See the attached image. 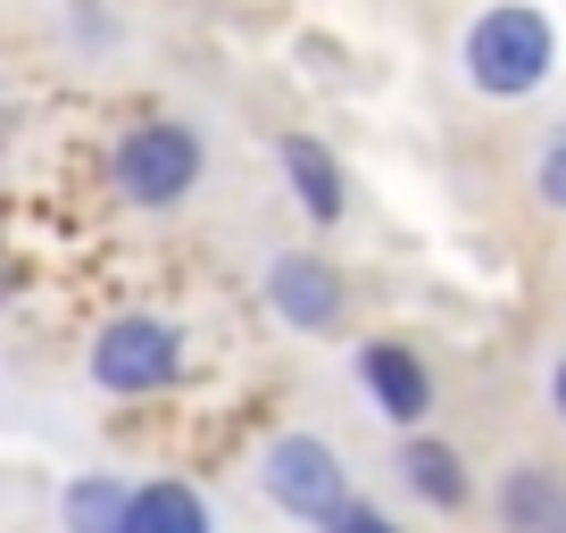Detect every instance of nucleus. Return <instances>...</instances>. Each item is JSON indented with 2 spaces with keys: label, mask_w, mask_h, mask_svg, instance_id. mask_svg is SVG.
I'll list each match as a JSON object with an SVG mask.
<instances>
[{
  "label": "nucleus",
  "mask_w": 566,
  "mask_h": 533,
  "mask_svg": "<svg viewBox=\"0 0 566 533\" xmlns=\"http://www.w3.org/2000/svg\"><path fill=\"white\" fill-rule=\"evenodd\" d=\"M459 75L483 101H533L558 75V25L542 0H483L459 34Z\"/></svg>",
  "instance_id": "nucleus-1"
},
{
  "label": "nucleus",
  "mask_w": 566,
  "mask_h": 533,
  "mask_svg": "<svg viewBox=\"0 0 566 533\" xmlns=\"http://www.w3.org/2000/svg\"><path fill=\"white\" fill-rule=\"evenodd\" d=\"M200 167H209V150H200V134L184 117H142L108 143V192L125 209H176L200 184Z\"/></svg>",
  "instance_id": "nucleus-2"
},
{
  "label": "nucleus",
  "mask_w": 566,
  "mask_h": 533,
  "mask_svg": "<svg viewBox=\"0 0 566 533\" xmlns=\"http://www.w3.org/2000/svg\"><path fill=\"white\" fill-rule=\"evenodd\" d=\"M84 367L108 400H150V391H167L184 375V325L159 317V309H125V317H108L92 334Z\"/></svg>",
  "instance_id": "nucleus-3"
},
{
  "label": "nucleus",
  "mask_w": 566,
  "mask_h": 533,
  "mask_svg": "<svg viewBox=\"0 0 566 533\" xmlns=\"http://www.w3.org/2000/svg\"><path fill=\"white\" fill-rule=\"evenodd\" d=\"M259 492L275 500L283 516H301V525L317 533L334 509L358 500V483H350V459H342L325 433H275V442L259 450Z\"/></svg>",
  "instance_id": "nucleus-4"
},
{
  "label": "nucleus",
  "mask_w": 566,
  "mask_h": 533,
  "mask_svg": "<svg viewBox=\"0 0 566 533\" xmlns=\"http://www.w3.org/2000/svg\"><path fill=\"white\" fill-rule=\"evenodd\" d=\"M259 292H266V309L308 342H334L342 317H350V292H342L334 259H317V250H275L266 275H259Z\"/></svg>",
  "instance_id": "nucleus-5"
},
{
  "label": "nucleus",
  "mask_w": 566,
  "mask_h": 533,
  "mask_svg": "<svg viewBox=\"0 0 566 533\" xmlns=\"http://www.w3.org/2000/svg\"><path fill=\"white\" fill-rule=\"evenodd\" d=\"M358 391H367V409L384 417L391 433H424V417L442 409V384L424 367L417 342H358Z\"/></svg>",
  "instance_id": "nucleus-6"
},
{
  "label": "nucleus",
  "mask_w": 566,
  "mask_h": 533,
  "mask_svg": "<svg viewBox=\"0 0 566 533\" xmlns=\"http://www.w3.org/2000/svg\"><path fill=\"white\" fill-rule=\"evenodd\" d=\"M391 475H400V492L424 500L433 516H459L467 500H475V467H467V450L433 442V433H400V450H391Z\"/></svg>",
  "instance_id": "nucleus-7"
},
{
  "label": "nucleus",
  "mask_w": 566,
  "mask_h": 533,
  "mask_svg": "<svg viewBox=\"0 0 566 533\" xmlns=\"http://www.w3.org/2000/svg\"><path fill=\"white\" fill-rule=\"evenodd\" d=\"M492 525L500 533H566V475L549 459H516L492 483Z\"/></svg>",
  "instance_id": "nucleus-8"
},
{
  "label": "nucleus",
  "mask_w": 566,
  "mask_h": 533,
  "mask_svg": "<svg viewBox=\"0 0 566 533\" xmlns=\"http://www.w3.org/2000/svg\"><path fill=\"white\" fill-rule=\"evenodd\" d=\"M275 159H283V184H292V200H301L308 226H342V217H350V176H342V159L317 143V134H283Z\"/></svg>",
  "instance_id": "nucleus-9"
},
{
  "label": "nucleus",
  "mask_w": 566,
  "mask_h": 533,
  "mask_svg": "<svg viewBox=\"0 0 566 533\" xmlns=\"http://www.w3.org/2000/svg\"><path fill=\"white\" fill-rule=\"evenodd\" d=\"M134 492H142V483L108 475V467L67 475V483H59V533H125V525H134Z\"/></svg>",
  "instance_id": "nucleus-10"
},
{
  "label": "nucleus",
  "mask_w": 566,
  "mask_h": 533,
  "mask_svg": "<svg viewBox=\"0 0 566 533\" xmlns=\"http://www.w3.org/2000/svg\"><path fill=\"white\" fill-rule=\"evenodd\" d=\"M125 533H217V509H209V492L200 483H184V475H150L134 492V525Z\"/></svg>",
  "instance_id": "nucleus-11"
},
{
  "label": "nucleus",
  "mask_w": 566,
  "mask_h": 533,
  "mask_svg": "<svg viewBox=\"0 0 566 533\" xmlns=\"http://www.w3.org/2000/svg\"><path fill=\"white\" fill-rule=\"evenodd\" d=\"M533 192H542V209H558V217H566V125H549L542 159H533Z\"/></svg>",
  "instance_id": "nucleus-12"
},
{
  "label": "nucleus",
  "mask_w": 566,
  "mask_h": 533,
  "mask_svg": "<svg viewBox=\"0 0 566 533\" xmlns=\"http://www.w3.org/2000/svg\"><path fill=\"white\" fill-rule=\"evenodd\" d=\"M317 533H400V525H391V516L375 509V500H350V509H334Z\"/></svg>",
  "instance_id": "nucleus-13"
},
{
  "label": "nucleus",
  "mask_w": 566,
  "mask_h": 533,
  "mask_svg": "<svg viewBox=\"0 0 566 533\" xmlns=\"http://www.w3.org/2000/svg\"><path fill=\"white\" fill-rule=\"evenodd\" d=\"M67 18H75V42H108V18H101V9H92V0H75Z\"/></svg>",
  "instance_id": "nucleus-14"
},
{
  "label": "nucleus",
  "mask_w": 566,
  "mask_h": 533,
  "mask_svg": "<svg viewBox=\"0 0 566 533\" xmlns=\"http://www.w3.org/2000/svg\"><path fill=\"white\" fill-rule=\"evenodd\" d=\"M542 391H549V417L566 426V358H549V384H542Z\"/></svg>",
  "instance_id": "nucleus-15"
}]
</instances>
